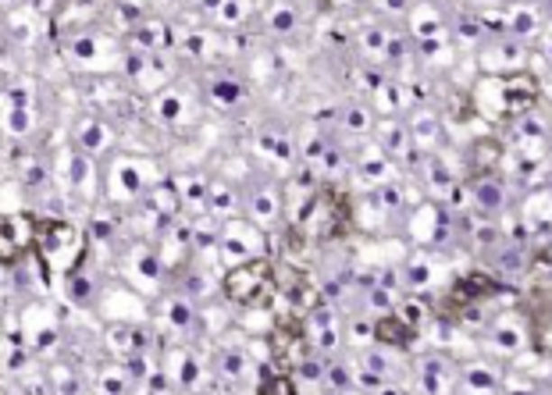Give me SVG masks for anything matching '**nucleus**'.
Here are the masks:
<instances>
[{"label":"nucleus","instance_id":"8","mask_svg":"<svg viewBox=\"0 0 552 395\" xmlns=\"http://www.w3.org/2000/svg\"><path fill=\"white\" fill-rule=\"evenodd\" d=\"M502 157H506V150L495 139H478L471 147V164H474L478 175H495V167L502 164Z\"/></svg>","mask_w":552,"mask_h":395},{"label":"nucleus","instance_id":"1","mask_svg":"<svg viewBox=\"0 0 552 395\" xmlns=\"http://www.w3.org/2000/svg\"><path fill=\"white\" fill-rule=\"evenodd\" d=\"M292 225L310 242H336L353 229V203L339 185H314V193L299 200Z\"/></svg>","mask_w":552,"mask_h":395},{"label":"nucleus","instance_id":"21","mask_svg":"<svg viewBox=\"0 0 552 395\" xmlns=\"http://www.w3.org/2000/svg\"><path fill=\"white\" fill-rule=\"evenodd\" d=\"M204 200H207V182L204 178L200 182L197 178H186V200L182 203H204Z\"/></svg>","mask_w":552,"mask_h":395},{"label":"nucleus","instance_id":"17","mask_svg":"<svg viewBox=\"0 0 552 395\" xmlns=\"http://www.w3.org/2000/svg\"><path fill=\"white\" fill-rule=\"evenodd\" d=\"M22 249H25V246L0 225V260H4V264H14V260L22 256Z\"/></svg>","mask_w":552,"mask_h":395},{"label":"nucleus","instance_id":"7","mask_svg":"<svg viewBox=\"0 0 552 395\" xmlns=\"http://www.w3.org/2000/svg\"><path fill=\"white\" fill-rule=\"evenodd\" d=\"M107 346H111L118 356L133 360V356H143V353H146L150 335H146L143 328H133V324H115V328L107 331Z\"/></svg>","mask_w":552,"mask_h":395},{"label":"nucleus","instance_id":"5","mask_svg":"<svg viewBox=\"0 0 552 395\" xmlns=\"http://www.w3.org/2000/svg\"><path fill=\"white\" fill-rule=\"evenodd\" d=\"M371 338H374L378 346H392V349H414L417 331L400 314H389V317H378V320L371 324Z\"/></svg>","mask_w":552,"mask_h":395},{"label":"nucleus","instance_id":"19","mask_svg":"<svg viewBox=\"0 0 552 395\" xmlns=\"http://www.w3.org/2000/svg\"><path fill=\"white\" fill-rule=\"evenodd\" d=\"M343 129H349V132H371V114H367L363 107H353V111H345V114H343Z\"/></svg>","mask_w":552,"mask_h":395},{"label":"nucleus","instance_id":"20","mask_svg":"<svg viewBox=\"0 0 552 395\" xmlns=\"http://www.w3.org/2000/svg\"><path fill=\"white\" fill-rule=\"evenodd\" d=\"M253 214L257 218H275L278 214V203L271 193H261V196H253Z\"/></svg>","mask_w":552,"mask_h":395},{"label":"nucleus","instance_id":"13","mask_svg":"<svg viewBox=\"0 0 552 395\" xmlns=\"http://www.w3.org/2000/svg\"><path fill=\"white\" fill-rule=\"evenodd\" d=\"M168 29L161 25V22H143L136 29V43L139 47H164V43H171V36H164Z\"/></svg>","mask_w":552,"mask_h":395},{"label":"nucleus","instance_id":"26","mask_svg":"<svg viewBox=\"0 0 552 395\" xmlns=\"http://www.w3.org/2000/svg\"><path fill=\"white\" fill-rule=\"evenodd\" d=\"M225 374H232V378H243V356L239 353H225Z\"/></svg>","mask_w":552,"mask_h":395},{"label":"nucleus","instance_id":"31","mask_svg":"<svg viewBox=\"0 0 552 395\" xmlns=\"http://www.w3.org/2000/svg\"><path fill=\"white\" fill-rule=\"evenodd\" d=\"M332 385H336V389H345V385H349V371H345V367H336V371H332Z\"/></svg>","mask_w":552,"mask_h":395},{"label":"nucleus","instance_id":"24","mask_svg":"<svg viewBox=\"0 0 552 395\" xmlns=\"http://www.w3.org/2000/svg\"><path fill=\"white\" fill-rule=\"evenodd\" d=\"M360 171H363V178H374V182H378V178H385V175H389V160H385V157L363 160V167H360Z\"/></svg>","mask_w":552,"mask_h":395},{"label":"nucleus","instance_id":"28","mask_svg":"<svg viewBox=\"0 0 552 395\" xmlns=\"http://www.w3.org/2000/svg\"><path fill=\"white\" fill-rule=\"evenodd\" d=\"M325 150H328V143H325V139H310V143H307V160H310V164H314V160H321V157H325Z\"/></svg>","mask_w":552,"mask_h":395},{"label":"nucleus","instance_id":"2","mask_svg":"<svg viewBox=\"0 0 552 395\" xmlns=\"http://www.w3.org/2000/svg\"><path fill=\"white\" fill-rule=\"evenodd\" d=\"M538 100V79L531 72H513L502 79H484L474 93V103L484 118L492 121H506V118H520L535 107Z\"/></svg>","mask_w":552,"mask_h":395},{"label":"nucleus","instance_id":"14","mask_svg":"<svg viewBox=\"0 0 552 395\" xmlns=\"http://www.w3.org/2000/svg\"><path fill=\"white\" fill-rule=\"evenodd\" d=\"M268 29L271 32H292L296 29V11L289 4H275L271 14H268Z\"/></svg>","mask_w":552,"mask_h":395},{"label":"nucleus","instance_id":"9","mask_svg":"<svg viewBox=\"0 0 552 395\" xmlns=\"http://www.w3.org/2000/svg\"><path fill=\"white\" fill-rule=\"evenodd\" d=\"M453 382H456V374H453V367H449L446 360L435 356V360L424 364V389H428V392H449Z\"/></svg>","mask_w":552,"mask_h":395},{"label":"nucleus","instance_id":"25","mask_svg":"<svg viewBox=\"0 0 552 395\" xmlns=\"http://www.w3.org/2000/svg\"><path fill=\"white\" fill-rule=\"evenodd\" d=\"M89 296H93V285L82 282V278H71V300H75V303H86Z\"/></svg>","mask_w":552,"mask_h":395},{"label":"nucleus","instance_id":"18","mask_svg":"<svg viewBox=\"0 0 552 395\" xmlns=\"http://www.w3.org/2000/svg\"><path fill=\"white\" fill-rule=\"evenodd\" d=\"M107 143V129L100 125V121H89L86 129H82V147L86 150H100Z\"/></svg>","mask_w":552,"mask_h":395},{"label":"nucleus","instance_id":"22","mask_svg":"<svg viewBox=\"0 0 552 395\" xmlns=\"http://www.w3.org/2000/svg\"><path fill=\"white\" fill-rule=\"evenodd\" d=\"M467 385L471 389H495V378L488 367H474V371H467Z\"/></svg>","mask_w":552,"mask_h":395},{"label":"nucleus","instance_id":"15","mask_svg":"<svg viewBox=\"0 0 552 395\" xmlns=\"http://www.w3.org/2000/svg\"><path fill=\"white\" fill-rule=\"evenodd\" d=\"M396 314L403 317V320H407V324H410L414 331H420V328H424V317H428V307H424L420 300H403Z\"/></svg>","mask_w":552,"mask_h":395},{"label":"nucleus","instance_id":"27","mask_svg":"<svg viewBox=\"0 0 552 395\" xmlns=\"http://www.w3.org/2000/svg\"><path fill=\"white\" fill-rule=\"evenodd\" d=\"M179 111H182V103H179L175 96H164V100H161V118L171 121V118H179Z\"/></svg>","mask_w":552,"mask_h":395},{"label":"nucleus","instance_id":"11","mask_svg":"<svg viewBox=\"0 0 552 395\" xmlns=\"http://www.w3.org/2000/svg\"><path fill=\"white\" fill-rule=\"evenodd\" d=\"M382 147H385L389 157H400V154L410 147V136H407V129H403L396 118H389V121L382 125Z\"/></svg>","mask_w":552,"mask_h":395},{"label":"nucleus","instance_id":"32","mask_svg":"<svg viewBox=\"0 0 552 395\" xmlns=\"http://www.w3.org/2000/svg\"><path fill=\"white\" fill-rule=\"evenodd\" d=\"M403 4L407 0H385V7H392V11H403Z\"/></svg>","mask_w":552,"mask_h":395},{"label":"nucleus","instance_id":"16","mask_svg":"<svg viewBox=\"0 0 552 395\" xmlns=\"http://www.w3.org/2000/svg\"><path fill=\"white\" fill-rule=\"evenodd\" d=\"M214 100L217 103H239L243 100V85L235 79H217L214 82Z\"/></svg>","mask_w":552,"mask_h":395},{"label":"nucleus","instance_id":"10","mask_svg":"<svg viewBox=\"0 0 552 395\" xmlns=\"http://www.w3.org/2000/svg\"><path fill=\"white\" fill-rule=\"evenodd\" d=\"M474 200L482 211H499L502 207V185L492 178V175H478L474 182Z\"/></svg>","mask_w":552,"mask_h":395},{"label":"nucleus","instance_id":"12","mask_svg":"<svg viewBox=\"0 0 552 395\" xmlns=\"http://www.w3.org/2000/svg\"><path fill=\"white\" fill-rule=\"evenodd\" d=\"M189 229H175L171 238H164V264H171V267H179L182 260H186V249H189Z\"/></svg>","mask_w":552,"mask_h":395},{"label":"nucleus","instance_id":"23","mask_svg":"<svg viewBox=\"0 0 552 395\" xmlns=\"http://www.w3.org/2000/svg\"><path fill=\"white\" fill-rule=\"evenodd\" d=\"M513 32L517 36H531L535 32V14L531 11H513Z\"/></svg>","mask_w":552,"mask_h":395},{"label":"nucleus","instance_id":"30","mask_svg":"<svg viewBox=\"0 0 552 395\" xmlns=\"http://www.w3.org/2000/svg\"><path fill=\"white\" fill-rule=\"evenodd\" d=\"M478 32H482L478 22H464V25H460V36H464V40H478Z\"/></svg>","mask_w":552,"mask_h":395},{"label":"nucleus","instance_id":"4","mask_svg":"<svg viewBox=\"0 0 552 395\" xmlns=\"http://www.w3.org/2000/svg\"><path fill=\"white\" fill-rule=\"evenodd\" d=\"M32 249L40 256V267H43V278L47 282H51V264L58 256H69L71 274L86 260V242L78 236V229H71L65 221H36V229H32Z\"/></svg>","mask_w":552,"mask_h":395},{"label":"nucleus","instance_id":"29","mask_svg":"<svg viewBox=\"0 0 552 395\" xmlns=\"http://www.w3.org/2000/svg\"><path fill=\"white\" fill-rule=\"evenodd\" d=\"M171 320H175L179 328H186V324H189V310H186L182 303H175V307H171Z\"/></svg>","mask_w":552,"mask_h":395},{"label":"nucleus","instance_id":"6","mask_svg":"<svg viewBox=\"0 0 552 395\" xmlns=\"http://www.w3.org/2000/svg\"><path fill=\"white\" fill-rule=\"evenodd\" d=\"M499 292H502V285H499L492 274L471 271V274H464V278L453 285V303H456V307H464V303H482V300H492V296H499Z\"/></svg>","mask_w":552,"mask_h":395},{"label":"nucleus","instance_id":"3","mask_svg":"<svg viewBox=\"0 0 552 395\" xmlns=\"http://www.w3.org/2000/svg\"><path fill=\"white\" fill-rule=\"evenodd\" d=\"M221 292H225V300L239 303V307H257V310H264V307L278 296L275 264H271L264 253L232 264V267L225 271Z\"/></svg>","mask_w":552,"mask_h":395}]
</instances>
